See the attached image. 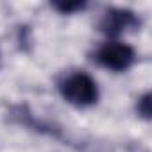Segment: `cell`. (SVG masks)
<instances>
[{
  "mask_svg": "<svg viewBox=\"0 0 152 152\" xmlns=\"http://www.w3.org/2000/svg\"><path fill=\"white\" fill-rule=\"evenodd\" d=\"M63 99L75 107H90L99 100V86L93 77L84 72H73L59 83Z\"/></svg>",
  "mask_w": 152,
  "mask_h": 152,
  "instance_id": "1",
  "label": "cell"
},
{
  "mask_svg": "<svg viewBox=\"0 0 152 152\" xmlns=\"http://www.w3.org/2000/svg\"><path fill=\"white\" fill-rule=\"evenodd\" d=\"M86 7V2H56L54 9H57L61 15H72V13H77L83 11Z\"/></svg>",
  "mask_w": 152,
  "mask_h": 152,
  "instance_id": "4",
  "label": "cell"
},
{
  "mask_svg": "<svg viewBox=\"0 0 152 152\" xmlns=\"http://www.w3.org/2000/svg\"><path fill=\"white\" fill-rule=\"evenodd\" d=\"M95 59H97L99 64H102L107 70L125 72V70H129L134 64L136 52L127 43H122V41H107V43H104L97 50Z\"/></svg>",
  "mask_w": 152,
  "mask_h": 152,
  "instance_id": "2",
  "label": "cell"
},
{
  "mask_svg": "<svg viewBox=\"0 0 152 152\" xmlns=\"http://www.w3.org/2000/svg\"><path fill=\"white\" fill-rule=\"evenodd\" d=\"M136 111H138V115H140L141 118L150 120V113H152V109H150V93H145V95H141V97L138 99V102H136Z\"/></svg>",
  "mask_w": 152,
  "mask_h": 152,
  "instance_id": "5",
  "label": "cell"
},
{
  "mask_svg": "<svg viewBox=\"0 0 152 152\" xmlns=\"http://www.w3.org/2000/svg\"><path fill=\"white\" fill-rule=\"evenodd\" d=\"M140 18L134 11L124 9V7H111L104 13V16L99 22V31L107 36H118L125 31L138 29Z\"/></svg>",
  "mask_w": 152,
  "mask_h": 152,
  "instance_id": "3",
  "label": "cell"
}]
</instances>
